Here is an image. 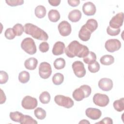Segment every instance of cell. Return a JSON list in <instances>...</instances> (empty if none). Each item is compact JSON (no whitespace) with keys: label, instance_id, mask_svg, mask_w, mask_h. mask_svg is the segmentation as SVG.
Wrapping results in <instances>:
<instances>
[{"label":"cell","instance_id":"obj_34","mask_svg":"<svg viewBox=\"0 0 124 124\" xmlns=\"http://www.w3.org/2000/svg\"><path fill=\"white\" fill-rule=\"evenodd\" d=\"M100 67V64L97 61H95L94 62L89 64L88 66L89 71L90 72L93 73L97 72L99 70Z\"/></svg>","mask_w":124,"mask_h":124},{"label":"cell","instance_id":"obj_15","mask_svg":"<svg viewBox=\"0 0 124 124\" xmlns=\"http://www.w3.org/2000/svg\"><path fill=\"white\" fill-rule=\"evenodd\" d=\"M85 114L90 119L93 120H96L99 119L101 117L102 112L101 110L98 108H89L86 109Z\"/></svg>","mask_w":124,"mask_h":124},{"label":"cell","instance_id":"obj_35","mask_svg":"<svg viewBox=\"0 0 124 124\" xmlns=\"http://www.w3.org/2000/svg\"><path fill=\"white\" fill-rule=\"evenodd\" d=\"M4 35L5 37L9 40H12L14 39L16 36L13 28H8L4 32Z\"/></svg>","mask_w":124,"mask_h":124},{"label":"cell","instance_id":"obj_12","mask_svg":"<svg viewBox=\"0 0 124 124\" xmlns=\"http://www.w3.org/2000/svg\"><path fill=\"white\" fill-rule=\"evenodd\" d=\"M60 34L62 36H67L70 35L72 29L70 24L67 21L61 22L58 26Z\"/></svg>","mask_w":124,"mask_h":124},{"label":"cell","instance_id":"obj_42","mask_svg":"<svg viewBox=\"0 0 124 124\" xmlns=\"http://www.w3.org/2000/svg\"><path fill=\"white\" fill-rule=\"evenodd\" d=\"M48 1L51 5L53 6H57L60 4L61 1L60 0H49Z\"/></svg>","mask_w":124,"mask_h":124},{"label":"cell","instance_id":"obj_26","mask_svg":"<svg viewBox=\"0 0 124 124\" xmlns=\"http://www.w3.org/2000/svg\"><path fill=\"white\" fill-rule=\"evenodd\" d=\"M30 74L26 71H21L18 75V80L22 83L28 82L30 80Z\"/></svg>","mask_w":124,"mask_h":124},{"label":"cell","instance_id":"obj_28","mask_svg":"<svg viewBox=\"0 0 124 124\" xmlns=\"http://www.w3.org/2000/svg\"><path fill=\"white\" fill-rule=\"evenodd\" d=\"M53 65L55 68L57 70L63 69L65 66V60L62 58H57L54 61Z\"/></svg>","mask_w":124,"mask_h":124},{"label":"cell","instance_id":"obj_29","mask_svg":"<svg viewBox=\"0 0 124 124\" xmlns=\"http://www.w3.org/2000/svg\"><path fill=\"white\" fill-rule=\"evenodd\" d=\"M40 101L44 104H48L50 100V95L47 91L42 92L39 96Z\"/></svg>","mask_w":124,"mask_h":124},{"label":"cell","instance_id":"obj_4","mask_svg":"<svg viewBox=\"0 0 124 124\" xmlns=\"http://www.w3.org/2000/svg\"><path fill=\"white\" fill-rule=\"evenodd\" d=\"M21 48L30 55H33L36 52V46L34 40L30 38L27 37L24 39L21 43Z\"/></svg>","mask_w":124,"mask_h":124},{"label":"cell","instance_id":"obj_33","mask_svg":"<svg viewBox=\"0 0 124 124\" xmlns=\"http://www.w3.org/2000/svg\"><path fill=\"white\" fill-rule=\"evenodd\" d=\"M13 29L16 36H21L24 31V27L21 24L17 23L13 26Z\"/></svg>","mask_w":124,"mask_h":124},{"label":"cell","instance_id":"obj_30","mask_svg":"<svg viewBox=\"0 0 124 124\" xmlns=\"http://www.w3.org/2000/svg\"><path fill=\"white\" fill-rule=\"evenodd\" d=\"M35 116L39 120H43L46 118V112L41 108H37L34 110Z\"/></svg>","mask_w":124,"mask_h":124},{"label":"cell","instance_id":"obj_43","mask_svg":"<svg viewBox=\"0 0 124 124\" xmlns=\"http://www.w3.org/2000/svg\"><path fill=\"white\" fill-rule=\"evenodd\" d=\"M0 96H1V97H0V104H2L3 103H4L5 101H6V96L4 94V93L3 92V91L1 89H0Z\"/></svg>","mask_w":124,"mask_h":124},{"label":"cell","instance_id":"obj_19","mask_svg":"<svg viewBox=\"0 0 124 124\" xmlns=\"http://www.w3.org/2000/svg\"><path fill=\"white\" fill-rule=\"evenodd\" d=\"M38 61L37 60L34 58H30L27 59L24 62V66L25 68L30 70H34L37 65Z\"/></svg>","mask_w":124,"mask_h":124},{"label":"cell","instance_id":"obj_32","mask_svg":"<svg viewBox=\"0 0 124 124\" xmlns=\"http://www.w3.org/2000/svg\"><path fill=\"white\" fill-rule=\"evenodd\" d=\"M19 123L21 124H37V122L33 119L31 116L27 115H24Z\"/></svg>","mask_w":124,"mask_h":124},{"label":"cell","instance_id":"obj_37","mask_svg":"<svg viewBox=\"0 0 124 124\" xmlns=\"http://www.w3.org/2000/svg\"><path fill=\"white\" fill-rule=\"evenodd\" d=\"M120 28L117 29H114L108 26L107 28V33L110 36H116L118 35L120 32Z\"/></svg>","mask_w":124,"mask_h":124},{"label":"cell","instance_id":"obj_6","mask_svg":"<svg viewBox=\"0 0 124 124\" xmlns=\"http://www.w3.org/2000/svg\"><path fill=\"white\" fill-rule=\"evenodd\" d=\"M52 69L50 64L47 62H41L39 67V74L43 79L48 78L51 75Z\"/></svg>","mask_w":124,"mask_h":124},{"label":"cell","instance_id":"obj_10","mask_svg":"<svg viewBox=\"0 0 124 124\" xmlns=\"http://www.w3.org/2000/svg\"><path fill=\"white\" fill-rule=\"evenodd\" d=\"M121 47V42L116 39L108 40L105 44V47L109 52H114L118 50Z\"/></svg>","mask_w":124,"mask_h":124},{"label":"cell","instance_id":"obj_1","mask_svg":"<svg viewBox=\"0 0 124 124\" xmlns=\"http://www.w3.org/2000/svg\"><path fill=\"white\" fill-rule=\"evenodd\" d=\"M65 54L69 58L76 56L79 58H84L89 52L88 47L82 45L76 40L72 41L64 50Z\"/></svg>","mask_w":124,"mask_h":124},{"label":"cell","instance_id":"obj_25","mask_svg":"<svg viewBox=\"0 0 124 124\" xmlns=\"http://www.w3.org/2000/svg\"><path fill=\"white\" fill-rule=\"evenodd\" d=\"M124 98H121L119 100H115L113 104L114 109L119 112H121L124 109Z\"/></svg>","mask_w":124,"mask_h":124},{"label":"cell","instance_id":"obj_14","mask_svg":"<svg viewBox=\"0 0 124 124\" xmlns=\"http://www.w3.org/2000/svg\"><path fill=\"white\" fill-rule=\"evenodd\" d=\"M96 7L92 2L88 1L83 4L82 6V11L83 13L87 16H92L96 13Z\"/></svg>","mask_w":124,"mask_h":124},{"label":"cell","instance_id":"obj_23","mask_svg":"<svg viewBox=\"0 0 124 124\" xmlns=\"http://www.w3.org/2000/svg\"><path fill=\"white\" fill-rule=\"evenodd\" d=\"M34 13L37 17L39 18H43L46 15V8L43 5H38L35 8Z\"/></svg>","mask_w":124,"mask_h":124},{"label":"cell","instance_id":"obj_18","mask_svg":"<svg viewBox=\"0 0 124 124\" xmlns=\"http://www.w3.org/2000/svg\"><path fill=\"white\" fill-rule=\"evenodd\" d=\"M81 13L78 9H74L69 12L68 17V19L72 22H77L81 18Z\"/></svg>","mask_w":124,"mask_h":124},{"label":"cell","instance_id":"obj_40","mask_svg":"<svg viewBox=\"0 0 124 124\" xmlns=\"http://www.w3.org/2000/svg\"><path fill=\"white\" fill-rule=\"evenodd\" d=\"M96 124H113L112 120L109 117H106L103 118L101 121L95 123Z\"/></svg>","mask_w":124,"mask_h":124},{"label":"cell","instance_id":"obj_2","mask_svg":"<svg viewBox=\"0 0 124 124\" xmlns=\"http://www.w3.org/2000/svg\"><path fill=\"white\" fill-rule=\"evenodd\" d=\"M25 33L31 35L37 40L47 41L48 39L47 34L42 29L31 23H26L24 25Z\"/></svg>","mask_w":124,"mask_h":124},{"label":"cell","instance_id":"obj_11","mask_svg":"<svg viewBox=\"0 0 124 124\" xmlns=\"http://www.w3.org/2000/svg\"><path fill=\"white\" fill-rule=\"evenodd\" d=\"M124 13L120 12L114 16L109 21V27L112 29H119L123 24Z\"/></svg>","mask_w":124,"mask_h":124},{"label":"cell","instance_id":"obj_8","mask_svg":"<svg viewBox=\"0 0 124 124\" xmlns=\"http://www.w3.org/2000/svg\"><path fill=\"white\" fill-rule=\"evenodd\" d=\"M37 99L29 95L25 96L21 102L22 107L25 109H33L37 106Z\"/></svg>","mask_w":124,"mask_h":124},{"label":"cell","instance_id":"obj_39","mask_svg":"<svg viewBox=\"0 0 124 124\" xmlns=\"http://www.w3.org/2000/svg\"><path fill=\"white\" fill-rule=\"evenodd\" d=\"M49 48V44L46 42H43L41 43L39 46V48L40 51L43 53L47 52Z\"/></svg>","mask_w":124,"mask_h":124},{"label":"cell","instance_id":"obj_27","mask_svg":"<svg viewBox=\"0 0 124 124\" xmlns=\"http://www.w3.org/2000/svg\"><path fill=\"white\" fill-rule=\"evenodd\" d=\"M64 80L63 75L60 73L55 74L52 77V82L56 85H61Z\"/></svg>","mask_w":124,"mask_h":124},{"label":"cell","instance_id":"obj_38","mask_svg":"<svg viewBox=\"0 0 124 124\" xmlns=\"http://www.w3.org/2000/svg\"><path fill=\"white\" fill-rule=\"evenodd\" d=\"M8 74L4 71H0V84H5L6 83L8 80Z\"/></svg>","mask_w":124,"mask_h":124},{"label":"cell","instance_id":"obj_24","mask_svg":"<svg viewBox=\"0 0 124 124\" xmlns=\"http://www.w3.org/2000/svg\"><path fill=\"white\" fill-rule=\"evenodd\" d=\"M96 56L95 53L89 51L88 55L83 58V61L86 64H91L96 61Z\"/></svg>","mask_w":124,"mask_h":124},{"label":"cell","instance_id":"obj_17","mask_svg":"<svg viewBox=\"0 0 124 124\" xmlns=\"http://www.w3.org/2000/svg\"><path fill=\"white\" fill-rule=\"evenodd\" d=\"M91 34L92 32L83 25L79 31L78 37L83 41H87L90 39Z\"/></svg>","mask_w":124,"mask_h":124},{"label":"cell","instance_id":"obj_20","mask_svg":"<svg viewBox=\"0 0 124 124\" xmlns=\"http://www.w3.org/2000/svg\"><path fill=\"white\" fill-rule=\"evenodd\" d=\"M84 25L87 29L93 33L97 28L98 23L95 19L91 18L88 19Z\"/></svg>","mask_w":124,"mask_h":124},{"label":"cell","instance_id":"obj_16","mask_svg":"<svg viewBox=\"0 0 124 124\" xmlns=\"http://www.w3.org/2000/svg\"><path fill=\"white\" fill-rule=\"evenodd\" d=\"M65 50V45L61 41H58L55 43L52 48V53L53 55L58 56L63 54Z\"/></svg>","mask_w":124,"mask_h":124},{"label":"cell","instance_id":"obj_13","mask_svg":"<svg viewBox=\"0 0 124 124\" xmlns=\"http://www.w3.org/2000/svg\"><path fill=\"white\" fill-rule=\"evenodd\" d=\"M98 87L104 91H109L113 87V82L108 78H102L98 81Z\"/></svg>","mask_w":124,"mask_h":124},{"label":"cell","instance_id":"obj_21","mask_svg":"<svg viewBox=\"0 0 124 124\" xmlns=\"http://www.w3.org/2000/svg\"><path fill=\"white\" fill-rule=\"evenodd\" d=\"M48 17L50 21L56 22L60 18V14L57 10L52 9L48 12Z\"/></svg>","mask_w":124,"mask_h":124},{"label":"cell","instance_id":"obj_22","mask_svg":"<svg viewBox=\"0 0 124 124\" xmlns=\"http://www.w3.org/2000/svg\"><path fill=\"white\" fill-rule=\"evenodd\" d=\"M101 63L104 65H109L114 62V58L110 55H105L100 59Z\"/></svg>","mask_w":124,"mask_h":124},{"label":"cell","instance_id":"obj_5","mask_svg":"<svg viewBox=\"0 0 124 124\" xmlns=\"http://www.w3.org/2000/svg\"><path fill=\"white\" fill-rule=\"evenodd\" d=\"M54 101L58 105L66 108H71L74 105L73 100L70 97L62 95H56L54 97Z\"/></svg>","mask_w":124,"mask_h":124},{"label":"cell","instance_id":"obj_36","mask_svg":"<svg viewBox=\"0 0 124 124\" xmlns=\"http://www.w3.org/2000/svg\"><path fill=\"white\" fill-rule=\"evenodd\" d=\"M6 3L10 6H16L18 5H21L24 3L23 0H6Z\"/></svg>","mask_w":124,"mask_h":124},{"label":"cell","instance_id":"obj_31","mask_svg":"<svg viewBox=\"0 0 124 124\" xmlns=\"http://www.w3.org/2000/svg\"><path fill=\"white\" fill-rule=\"evenodd\" d=\"M23 115L24 114H23L20 112L15 111V112H11L10 113L9 116L10 119L13 121L19 123Z\"/></svg>","mask_w":124,"mask_h":124},{"label":"cell","instance_id":"obj_9","mask_svg":"<svg viewBox=\"0 0 124 124\" xmlns=\"http://www.w3.org/2000/svg\"><path fill=\"white\" fill-rule=\"evenodd\" d=\"M72 67L75 75L78 78H81L84 77L86 71L82 62L79 61H75L73 63Z\"/></svg>","mask_w":124,"mask_h":124},{"label":"cell","instance_id":"obj_7","mask_svg":"<svg viewBox=\"0 0 124 124\" xmlns=\"http://www.w3.org/2000/svg\"><path fill=\"white\" fill-rule=\"evenodd\" d=\"M93 100L95 105L101 107L107 106L109 102V98L107 95L99 93H95L93 97Z\"/></svg>","mask_w":124,"mask_h":124},{"label":"cell","instance_id":"obj_41","mask_svg":"<svg viewBox=\"0 0 124 124\" xmlns=\"http://www.w3.org/2000/svg\"><path fill=\"white\" fill-rule=\"evenodd\" d=\"M67 2L69 5L72 7H76L80 3L79 0H68Z\"/></svg>","mask_w":124,"mask_h":124},{"label":"cell","instance_id":"obj_3","mask_svg":"<svg viewBox=\"0 0 124 124\" xmlns=\"http://www.w3.org/2000/svg\"><path fill=\"white\" fill-rule=\"evenodd\" d=\"M91 88L87 85H83L75 89L73 92L72 96L77 101H80L84 98L89 97L91 93Z\"/></svg>","mask_w":124,"mask_h":124},{"label":"cell","instance_id":"obj_44","mask_svg":"<svg viewBox=\"0 0 124 124\" xmlns=\"http://www.w3.org/2000/svg\"><path fill=\"white\" fill-rule=\"evenodd\" d=\"M86 124V123H87V124H90V123L89 122V121H88L87 120H82V121H81L80 122H79V124Z\"/></svg>","mask_w":124,"mask_h":124}]
</instances>
